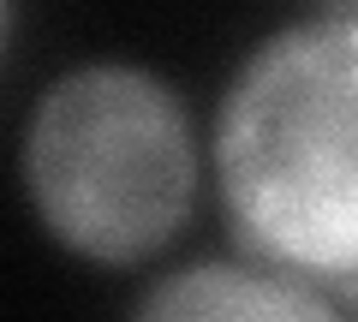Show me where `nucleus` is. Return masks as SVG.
Segmentation results:
<instances>
[{"instance_id":"obj_1","label":"nucleus","mask_w":358,"mask_h":322,"mask_svg":"<svg viewBox=\"0 0 358 322\" xmlns=\"http://www.w3.org/2000/svg\"><path fill=\"white\" fill-rule=\"evenodd\" d=\"M239 239L305 281H358V13L310 18L245 60L215 119Z\"/></svg>"},{"instance_id":"obj_2","label":"nucleus","mask_w":358,"mask_h":322,"mask_svg":"<svg viewBox=\"0 0 358 322\" xmlns=\"http://www.w3.org/2000/svg\"><path fill=\"white\" fill-rule=\"evenodd\" d=\"M24 185L48 233L78 257L108 269L143 263L192 215V119L143 66H78L30 114Z\"/></svg>"},{"instance_id":"obj_3","label":"nucleus","mask_w":358,"mask_h":322,"mask_svg":"<svg viewBox=\"0 0 358 322\" xmlns=\"http://www.w3.org/2000/svg\"><path fill=\"white\" fill-rule=\"evenodd\" d=\"M131 322H341V310L287 269L192 263L150 286Z\"/></svg>"}]
</instances>
